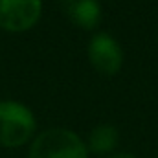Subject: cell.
Here are the masks:
<instances>
[{"instance_id":"6da1fadb","label":"cell","mask_w":158,"mask_h":158,"mask_svg":"<svg viewBox=\"0 0 158 158\" xmlns=\"http://www.w3.org/2000/svg\"><path fill=\"white\" fill-rule=\"evenodd\" d=\"M35 132V118L28 107L17 101L0 103V145L19 147Z\"/></svg>"},{"instance_id":"7a4b0ae2","label":"cell","mask_w":158,"mask_h":158,"mask_svg":"<svg viewBox=\"0 0 158 158\" xmlns=\"http://www.w3.org/2000/svg\"><path fill=\"white\" fill-rule=\"evenodd\" d=\"M30 158H86V147L76 132L50 129L35 138Z\"/></svg>"},{"instance_id":"3957f363","label":"cell","mask_w":158,"mask_h":158,"mask_svg":"<svg viewBox=\"0 0 158 158\" xmlns=\"http://www.w3.org/2000/svg\"><path fill=\"white\" fill-rule=\"evenodd\" d=\"M40 11V0H0V28L26 31L39 20Z\"/></svg>"},{"instance_id":"277c9868","label":"cell","mask_w":158,"mask_h":158,"mask_svg":"<svg viewBox=\"0 0 158 158\" xmlns=\"http://www.w3.org/2000/svg\"><path fill=\"white\" fill-rule=\"evenodd\" d=\"M88 59L99 74L112 76L121 66L123 53H121L119 44L109 33H99L92 37L88 44Z\"/></svg>"},{"instance_id":"5b68a950","label":"cell","mask_w":158,"mask_h":158,"mask_svg":"<svg viewBox=\"0 0 158 158\" xmlns=\"http://www.w3.org/2000/svg\"><path fill=\"white\" fill-rule=\"evenodd\" d=\"M57 4L74 24L85 30H92L99 22L101 7L98 0H57Z\"/></svg>"},{"instance_id":"8992f818","label":"cell","mask_w":158,"mask_h":158,"mask_svg":"<svg viewBox=\"0 0 158 158\" xmlns=\"http://www.w3.org/2000/svg\"><path fill=\"white\" fill-rule=\"evenodd\" d=\"M118 143V131L112 125H99L90 132L88 145L94 153H110Z\"/></svg>"},{"instance_id":"52a82bcc","label":"cell","mask_w":158,"mask_h":158,"mask_svg":"<svg viewBox=\"0 0 158 158\" xmlns=\"http://www.w3.org/2000/svg\"><path fill=\"white\" fill-rule=\"evenodd\" d=\"M107 158H134L132 155H129V153H114V155H110V156Z\"/></svg>"}]
</instances>
